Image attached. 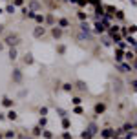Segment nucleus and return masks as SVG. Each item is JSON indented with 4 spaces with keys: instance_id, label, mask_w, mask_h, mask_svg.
I'll return each mask as SVG.
<instances>
[{
    "instance_id": "obj_3",
    "label": "nucleus",
    "mask_w": 137,
    "mask_h": 139,
    "mask_svg": "<svg viewBox=\"0 0 137 139\" xmlns=\"http://www.w3.org/2000/svg\"><path fill=\"white\" fill-rule=\"evenodd\" d=\"M112 134H113V132H112V130H106V132H104V134H102V136H104V137H110V136H112Z\"/></svg>"
},
{
    "instance_id": "obj_2",
    "label": "nucleus",
    "mask_w": 137,
    "mask_h": 139,
    "mask_svg": "<svg viewBox=\"0 0 137 139\" xmlns=\"http://www.w3.org/2000/svg\"><path fill=\"white\" fill-rule=\"evenodd\" d=\"M4 104H6V106H11L13 103H11V99H4Z\"/></svg>"
},
{
    "instance_id": "obj_1",
    "label": "nucleus",
    "mask_w": 137,
    "mask_h": 139,
    "mask_svg": "<svg viewBox=\"0 0 137 139\" xmlns=\"http://www.w3.org/2000/svg\"><path fill=\"white\" fill-rule=\"evenodd\" d=\"M7 117H9V119H15V117H17V114H15V112H9V114H7Z\"/></svg>"
},
{
    "instance_id": "obj_4",
    "label": "nucleus",
    "mask_w": 137,
    "mask_h": 139,
    "mask_svg": "<svg viewBox=\"0 0 137 139\" xmlns=\"http://www.w3.org/2000/svg\"><path fill=\"white\" fill-rule=\"evenodd\" d=\"M95 110H97V112H102V110H104V106H102V104H97Z\"/></svg>"
}]
</instances>
